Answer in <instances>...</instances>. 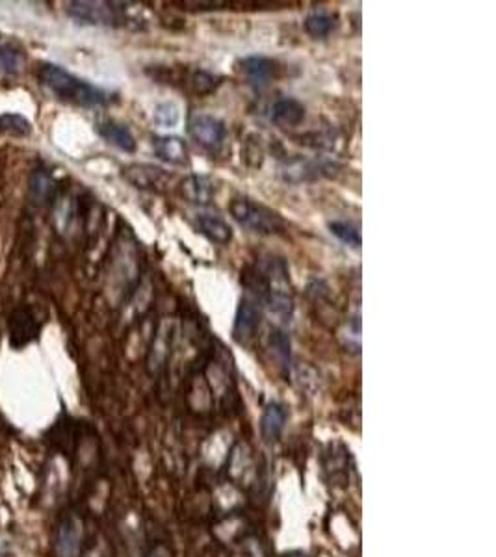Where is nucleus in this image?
I'll return each mask as SVG.
<instances>
[{"mask_svg": "<svg viewBox=\"0 0 496 557\" xmlns=\"http://www.w3.org/2000/svg\"><path fill=\"white\" fill-rule=\"evenodd\" d=\"M0 557H3V546H0Z\"/></svg>", "mask_w": 496, "mask_h": 557, "instance_id": "a878e982", "label": "nucleus"}, {"mask_svg": "<svg viewBox=\"0 0 496 557\" xmlns=\"http://www.w3.org/2000/svg\"><path fill=\"white\" fill-rule=\"evenodd\" d=\"M123 177H125L133 186H136L140 190H158L167 181V175L164 173V169L149 165V164L129 165L125 169V173H123Z\"/></svg>", "mask_w": 496, "mask_h": 557, "instance_id": "dca6fc26", "label": "nucleus"}, {"mask_svg": "<svg viewBox=\"0 0 496 557\" xmlns=\"http://www.w3.org/2000/svg\"><path fill=\"white\" fill-rule=\"evenodd\" d=\"M269 346L271 350L276 351L281 367L288 368L290 367V338L286 336L285 331L281 329H274L269 334Z\"/></svg>", "mask_w": 496, "mask_h": 557, "instance_id": "412c9836", "label": "nucleus"}, {"mask_svg": "<svg viewBox=\"0 0 496 557\" xmlns=\"http://www.w3.org/2000/svg\"><path fill=\"white\" fill-rule=\"evenodd\" d=\"M337 27V19L328 12H312L305 17L304 29L314 39L328 38Z\"/></svg>", "mask_w": 496, "mask_h": 557, "instance_id": "a211bd4d", "label": "nucleus"}, {"mask_svg": "<svg viewBox=\"0 0 496 557\" xmlns=\"http://www.w3.org/2000/svg\"><path fill=\"white\" fill-rule=\"evenodd\" d=\"M125 4L121 3H86V0H77V3H69L65 12L67 15L81 24H91V27H119L127 21Z\"/></svg>", "mask_w": 496, "mask_h": 557, "instance_id": "7ed1b4c3", "label": "nucleus"}, {"mask_svg": "<svg viewBox=\"0 0 496 557\" xmlns=\"http://www.w3.org/2000/svg\"><path fill=\"white\" fill-rule=\"evenodd\" d=\"M190 138L201 145L203 149L214 153L219 151L227 138V127L223 121L212 114H192L188 119Z\"/></svg>", "mask_w": 496, "mask_h": 557, "instance_id": "39448f33", "label": "nucleus"}, {"mask_svg": "<svg viewBox=\"0 0 496 557\" xmlns=\"http://www.w3.org/2000/svg\"><path fill=\"white\" fill-rule=\"evenodd\" d=\"M229 212L238 225L252 232L271 236L285 231V220L276 210L250 198H235L229 205Z\"/></svg>", "mask_w": 496, "mask_h": 557, "instance_id": "f03ea898", "label": "nucleus"}, {"mask_svg": "<svg viewBox=\"0 0 496 557\" xmlns=\"http://www.w3.org/2000/svg\"><path fill=\"white\" fill-rule=\"evenodd\" d=\"M0 134L29 138L32 134V123L21 114H0Z\"/></svg>", "mask_w": 496, "mask_h": 557, "instance_id": "6ab92c4d", "label": "nucleus"}, {"mask_svg": "<svg viewBox=\"0 0 496 557\" xmlns=\"http://www.w3.org/2000/svg\"><path fill=\"white\" fill-rule=\"evenodd\" d=\"M283 557H311V555L304 550H288L283 553Z\"/></svg>", "mask_w": 496, "mask_h": 557, "instance_id": "b1692460", "label": "nucleus"}, {"mask_svg": "<svg viewBox=\"0 0 496 557\" xmlns=\"http://www.w3.org/2000/svg\"><path fill=\"white\" fill-rule=\"evenodd\" d=\"M38 80L56 99L81 108H101L112 101L108 91L103 88L73 75L65 67L51 62H43L38 67Z\"/></svg>", "mask_w": 496, "mask_h": 557, "instance_id": "f257e3e1", "label": "nucleus"}, {"mask_svg": "<svg viewBox=\"0 0 496 557\" xmlns=\"http://www.w3.org/2000/svg\"><path fill=\"white\" fill-rule=\"evenodd\" d=\"M153 151H155L157 158H160L162 162L171 164V165H186L190 162L186 143L179 136H157V138H153Z\"/></svg>", "mask_w": 496, "mask_h": 557, "instance_id": "2eb2a0df", "label": "nucleus"}, {"mask_svg": "<svg viewBox=\"0 0 496 557\" xmlns=\"http://www.w3.org/2000/svg\"><path fill=\"white\" fill-rule=\"evenodd\" d=\"M286 407L283 403L271 401L264 407L262 417H261V435L266 443H278L281 433L285 431L286 426Z\"/></svg>", "mask_w": 496, "mask_h": 557, "instance_id": "4468645a", "label": "nucleus"}, {"mask_svg": "<svg viewBox=\"0 0 496 557\" xmlns=\"http://www.w3.org/2000/svg\"><path fill=\"white\" fill-rule=\"evenodd\" d=\"M151 557H169V553L160 546V548H157V550L151 553Z\"/></svg>", "mask_w": 496, "mask_h": 557, "instance_id": "393cba45", "label": "nucleus"}, {"mask_svg": "<svg viewBox=\"0 0 496 557\" xmlns=\"http://www.w3.org/2000/svg\"><path fill=\"white\" fill-rule=\"evenodd\" d=\"M29 196L36 207H48L56 201L58 184L47 169H36L29 181Z\"/></svg>", "mask_w": 496, "mask_h": 557, "instance_id": "9b49d317", "label": "nucleus"}, {"mask_svg": "<svg viewBox=\"0 0 496 557\" xmlns=\"http://www.w3.org/2000/svg\"><path fill=\"white\" fill-rule=\"evenodd\" d=\"M179 193H181V198L190 205L207 207L214 198V184L205 175H188L179 184Z\"/></svg>", "mask_w": 496, "mask_h": 557, "instance_id": "ddd939ff", "label": "nucleus"}, {"mask_svg": "<svg viewBox=\"0 0 496 557\" xmlns=\"http://www.w3.org/2000/svg\"><path fill=\"white\" fill-rule=\"evenodd\" d=\"M27 67V55L13 43H0V75L17 79Z\"/></svg>", "mask_w": 496, "mask_h": 557, "instance_id": "f3484780", "label": "nucleus"}, {"mask_svg": "<svg viewBox=\"0 0 496 557\" xmlns=\"http://www.w3.org/2000/svg\"><path fill=\"white\" fill-rule=\"evenodd\" d=\"M240 67H242L247 84L257 91L266 89L271 84V80L278 77V71H279L276 60H271L268 56H259V55L245 56L240 62Z\"/></svg>", "mask_w": 496, "mask_h": 557, "instance_id": "6e6552de", "label": "nucleus"}, {"mask_svg": "<svg viewBox=\"0 0 496 557\" xmlns=\"http://www.w3.org/2000/svg\"><path fill=\"white\" fill-rule=\"evenodd\" d=\"M55 553L58 557H79L82 548V524L74 517H64L55 531Z\"/></svg>", "mask_w": 496, "mask_h": 557, "instance_id": "0eeeda50", "label": "nucleus"}, {"mask_svg": "<svg viewBox=\"0 0 496 557\" xmlns=\"http://www.w3.org/2000/svg\"><path fill=\"white\" fill-rule=\"evenodd\" d=\"M271 123L283 129H295L304 123L305 105L295 97H279L269 108Z\"/></svg>", "mask_w": 496, "mask_h": 557, "instance_id": "1a4fd4ad", "label": "nucleus"}, {"mask_svg": "<svg viewBox=\"0 0 496 557\" xmlns=\"http://www.w3.org/2000/svg\"><path fill=\"white\" fill-rule=\"evenodd\" d=\"M216 86H218V77H214L212 72L205 69H197L192 72L190 88L195 95H209L216 89Z\"/></svg>", "mask_w": 496, "mask_h": 557, "instance_id": "4be33fe9", "label": "nucleus"}, {"mask_svg": "<svg viewBox=\"0 0 496 557\" xmlns=\"http://www.w3.org/2000/svg\"><path fill=\"white\" fill-rule=\"evenodd\" d=\"M181 119V110L175 103H162L157 106L155 110V121L157 125L164 127V129H171L179 123Z\"/></svg>", "mask_w": 496, "mask_h": 557, "instance_id": "5701e85b", "label": "nucleus"}, {"mask_svg": "<svg viewBox=\"0 0 496 557\" xmlns=\"http://www.w3.org/2000/svg\"><path fill=\"white\" fill-rule=\"evenodd\" d=\"M262 322V300L259 294L244 296L233 325V338L238 344H250Z\"/></svg>", "mask_w": 496, "mask_h": 557, "instance_id": "423d86ee", "label": "nucleus"}, {"mask_svg": "<svg viewBox=\"0 0 496 557\" xmlns=\"http://www.w3.org/2000/svg\"><path fill=\"white\" fill-rule=\"evenodd\" d=\"M195 225L200 232L218 246H229L233 241V227L218 214L201 212L195 215Z\"/></svg>", "mask_w": 496, "mask_h": 557, "instance_id": "9d476101", "label": "nucleus"}, {"mask_svg": "<svg viewBox=\"0 0 496 557\" xmlns=\"http://www.w3.org/2000/svg\"><path fill=\"white\" fill-rule=\"evenodd\" d=\"M329 231L333 236H337L342 244L350 246L354 249L361 248V232L354 224L348 222H331Z\"/></svg>", "mask_w": 496, "mask_h": 557, "instance_id": "aec40b11", "label": "nucleus"}, {"mask_svg": "<svg viewBox=\"0 0 496 557\" xmlns=\"http://www.w3.org/2000/svg\"><path fill=\"white\" fill-rule=\"evenodd\" d=\"M41 320L30 305L15 307L8 316V336L13 350H24L36 342L41 333Z\"/></svg>", "mask_w": 496, "mask_h": 557, "instance_id": "20e7f679", "label": "nucleus"}, {"mask_svg": "<svg viewBox=\"0 0 496 557\" xmlns=\"http://www.w3.org/2000/svg\"><path fill=\"white\" fill-rule=\"evenodd\" d=\"M97 132L105 141L114 145V148H117L119 151H125V153L136 151L134 134L131 132V129L125 123H121V121L105 119L97 125Z\"/></svg>", "mask_w": 496, "mask_h": 557, "instance_id": "f8f14e48", "label": "nucleus"}]
</instances>
